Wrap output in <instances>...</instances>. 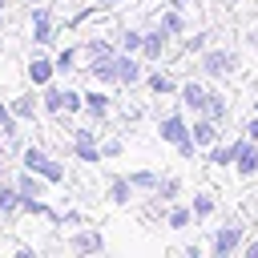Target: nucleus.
<instances>
[{"label": "nucleus", "mask_w": 258, "mask_h": 258, "mask_svg": "<svg viewBox=\"0 0 258 258\" xmlns=\"http://www.w3.org/2000/svg\"><path fill=\"white\" fill-rule=\"evenodd\" d=\"M109 198H113L117 206H125V202L133 198V181H125V177H117V181L109 185Z\"/></svg>", "instance_id": "15"}, {"label": "nucleus", "mask_w": 258, "mask_h": 258, "mask_svg": "<svg viewBox=\"0 0 258 258\" xmlns=\"http://www.w3.org/2000/svg\"><path fill=\"white\" fill-rule=\"evenodd\" d=\"M0 16H4V0H0Z\"/></svg>", "instance_id": "36"}, {"label": "nucleus", "mask_w": 258, "mask_h": 258, "mask_svg": "<svg viewBox=\"0 0 258 258\" xmlns=\"http://www.w3.org/2000/svg\"><path fill=\"white\" fill-rule=\"evenodd\" d=\"M28 4H40V0H28Z\"/></svg>", "instance_id": "37"}, {"label": "nucleus", "mask_w": 258, "mask_h": 258, "mask_svg": "<svg viewBox=\"0 0 258 258\" xmlns=\"http://www.w3.org/2000/svg\"><path fill=\"white\" fill-rule=\"evenodd\" d=\"M0 161H4V145H0Z\"/></svg>", "instance_id": "35"}, {"label": "nucleus", "mask_w": 258, "mask_h": 258, "mask_svg": "<svg viewBox=\"0 0 258 258\" xmlns=\"http://www.w3.org/2000/svg\"><path fill=\"white\" fill-rule=\"evenodd\" d=\"M161 28H165V36L169 32H181V16L177 12H161Z\"/></svg>", "instance_id": "22"}, {"label": "nucleus", "mask_w": 258, "mask_h": 258, "mask_svg": "<svg viewBox=\"0 0 258 258\" xmlns=\"http://www.w3.org/2000/svg\"><path fill=\"white\" fill-rule=\"evenodd\" d=\"M238 173H258V149L250 145V141H242V153H238Z\"/></svg>", "instance_id": "9"}, {"label": "nucleus", "mask_w": 258, "mask_h": 258, "mask_svg": "<svg viewBox=\"0 0 258 258\" xmlns=\"http://www.w3.org/2000/svg\"><path fill=\"white\" fill-rule=\"evenodd\" d=\"M157 129H161V137H165V141H173L185 157H194V149H198V145H194V137H189V129H185V121H181L177 113H173V117H165Z\"/></svg>", "instance_id": "2"}, {"label": "nucleus", "mask_w": 258, "mask_h": 258, "mask_svg": "<svg viewBox=\"0 0 258 258\" xmlns=\"http://www.w3.org/2000/svg\"><path fill=\"white\" fill-rule=\"evenodd\" d=\"M185 222H189V210H173V214H169V226H173V230H181Z\"/></svg>", "instance_id": "30"}, {"label": "nucleus", "mask_w": 258, "mask_h": 258, "mask_svg": "<svg viewBox=\"0 0 258 258\" xmlns=\"http://www.w3.org/2000/svg\"><path fill=\"white\" fill-rule=\"evenodd\" d=\"M157 194H161V198H173V194H177V177H165V181H157Z\"/></svg>", "instance_id": "29"}, {"label": "nucleus", "mask_w": 258, "mask_h": 258, "mask_svg": "<svg viewBox=\"0 0 258 258\" xmlns=\"http://www.w3.org/2000/svg\"><path fill=\"white\" fill-rule=\"evenodd\" d=\"M73 60H77V52H73V48H64V52L56 56V69H60V73H69V69H73Z\"/></svg>", "instance_id": "28"}, {"label": "nucleus", "mask_w": 258, "mask_h": 258, "mask_svg": "<svg viewBox=\"0 0 258 258\" xmlns=\"http://www.w3.org/2000/svg\"><path fill=\"white\" fill-rule=\"evenodd\" d=\"M64 109L73 113V109H81V93H73V89H64Z\"/></svg>", "instance_id": "31"}, {"label": "nucleus", "mask_w": 258, "mask_h": 258, "mask_svg": "<svg viewBox=\"0 0 258 258\" xmlns=\"http://www.w3.org/2000/svg\"><path fill=\"white\" fill-rule=\"evenodd\" d=\"M16 189H20V198H40V194H44V185H40V181L32 177V169L16 177Z\"/></svg>", "instance_id": "13"}, {"label": "nucleus", "mask_w": 258, "mask_h": 258, "mask_svg": "<svg viewBox=\"0 0 258 258\" xmlns=\"http://www.w3.org/2000/svg\"><path fill=\"white\" fill-rule=\"evenodd\" d=\"M238 153H242V141H234V145H218V149L210 153V161H214V165H230V161H238Z\"/></svg>", "instance_id": "12"}, {"label": "nucleus", "mask_w": 258, "mask_h": 258, "mask_svg": "<svg viewBox=\"0 0 258 258\" xmlns=\"http://www.w3.org/2000/svg\"><path fill=\"white\" fill-rule=\"evenodd\" d=\"M189 137H194V145H214L218 129H214V121H198V125L189 129Z\"/></svg>", "instance_id": "11"}, {"label": "nucleus", "mask_w": 258, "mask_h": 258, "mask_svg": "<svg viewBox=\"0 0 258 258\" xmlns=\"http://www.w3.org/2000/svg\"><path fill=\"white\" fill-rule=\"evenodd\" d=\"M149 89H153V93H173L177 85H173V77H165V73H153V77H149Z\"/></svg>", "instance_id": "18"}, {"label": "nucleus", "mask_w": 258, "mask_h": 258, "mask_svg": "<svg viewBox=\"0 0 258 258\" xmlns=\"http://www.w3.org/2000/svg\"><path fill=\"white\" fill-rule=\"evenodd\" d=\"M44 105H48L52 113H60V109H64V89H44Z\"/></svg>", "instance_id": "19"}, {"label": "nucleus", "mask_w": 258, "mask_h": 258, "mask_svg": "<svg viewBox=\"0 0 258 258\" xmlns=\"http://www.w3.org/2000/svg\"><path fill=\"white\" fill-rule=\"evenodd\" d=\"M12 113H16V117H32V113H36V101H32V97H20V101L12 105Z\"/></svg>", "instance_id": "23"}, {"label": "nucleus", "mask_w": 258, "mask_h": 258, "mask_svg": "<svg viewBox=\"0 0 258 258\" xmlns=\"http://www.w3.org/2000/svg\"><path fill=\"white\" fill-rule=\"evenodd\" d=\"M73 246L77 250H101L105 242H101V234H81V238H73Z\"/></svg>", "instance_id": "20"}, {"label": "nucleus", "mask_w": 258, "mask_h": 258, "mask_svg": "<svg viewBox=\"0 0 258 258\" xmlns=\"http://www.w3.org/2000/svg\"><path fill=\"white\" fill-rule=\"evenodd\" d=\"M117 81H121V85L141 81V64H137L133 56H117Z\"/></svg>", "instance_id": "8"}, {"label": "nucleus", "mask_w": 258, "mask_h": 258, "mask_svg": "<svg viewBox=\"0 0 258 258\" xmlns=\"http://www.w3.org/2000/svg\"><path fill=\"white\" fill-rule=\"evenodd\" d=\"M32 36H36L40 44H48V40H52V20H48V12H44V8H32Z\"/></svg>", "instance_id": "7"}, {"label": "nucleus", "mask_w": 258, "mask_h": 258, "mask_svg": "<svg viewBox=\"0 0 258 258\" xmlns=\"http://www.w3.org/2000/svg\"><path fill=\"white\" fill-rule=\"evenodd\" d=\"M12 117H16V113H12V109H4V105H0V133H8V137H12V133H16V121H12Z\"/></svg>", "instance_id": "24"}, {"label": "nucleus", "mask_w": 258, "mask_h": 258, "mask_svg": "<svg viewBox=\"0 0 258 258\" xmlns=\"http://www.w3.org/2000/svg\"><path fill=\"white\" fill-rule=\"evenodd\" d=\"M24 169H32V173H40L44 181H64V165H56L48 153H40L36 145H28L24 149Z\"/></svg>", "instance_id": "1"}, {"label": "nucleus", "mask_w": 258, "mask_h": 258, "mask_svg": "<svg viewBox=\"0 0 258 258\" xmlns=\"http://www.w3.org/2000/svg\"><path fill=\"white\" fill-rule=\"evenodd\" d=\"M202 69H206V73H214V77H222V73H230V69H234V52L214 48V52H206V56H202Z\"/></svg>", "instance_id": "4"}, {"label": "nucleus", "mask_w": 258, "mask_h": 258, "mask_svg": "<svg viewBox=\"0 0 258 258\" xmlns=\"http://www.w3.org/2000/svg\"><path fill=\"white\" fill-rule=\"evenodd\" d=\"M121 44H125V52H133V48H141V44H145V36H141V32H125V36H121Z\"/></svg>", "instance_id": "26"}, {"label": "nucleus", "mask_w": 258, "mask_h": 258, "mask_svg": "<svg viewBox=\"0 0 258 258\" xmlns=\"http://www.w3.org/2000/svg\"><path fill=\"white\" fill-rule=\"evenodd\" d=\"M85 105H89L93 117H101V113L109 109V97H105V93H85Z\"/></svg>", "instance_id": "16"}, {"label": "nucleus", "mask_w": 258, "mask_h": 258, "mask_svg": "<svg viewBox=\"0 0 258 258\" xmlns=\"http://www.w3.org/2000/svg\"><path fill=\"white\" fill-rule=\"evenodd\" d=\"M181 101H185L189 109H198V113H202V109L210 105V93H206L198 81H189V85H181Z\"/></svg>", "instance_id": "6"}, {"label": "nucleus", "mask_w": 258, "mask_h": 258, "mask_svg": "<svg viewBox=\"0 0 258 258\" xmlns=\"http://www.w3.org/2000/svg\"><path fill=\"white\" fill-rule=\"evenodd\" d=\"M141 48H145V56H149V60H157V56H161V48H165V28H157V32H149Z\"/></svg>", "instance_id": "14"}, {"label": "nucleus", "mask_w": 258, "mask_h": 258, "mask_svg": "<svg viewBox=\"0 0 258 258\" xmlns=\"http://www.w3.org/2000/svg\"><path fill=\"white\" fill-rule=\"evenodd\" d=\"M238 238H242V226H238V222L222 226V230L214 234V254H218V258H226V254H230V250L238 246Z\"/></svg>", "instance_id": "3"}, {"label": "nucleus", "mask_w": 258, "mask_h": 258, "mask_svg": "<svg viewBox=\"0 0 258 258\" xmlns=\"http://www.w3.org/2000/svg\"><path fill=\"white\" fill-rule=\"evenodd\" d=\"M52 60H44V56H32V64H28V77H32V85H44L48 77H52Z\"/></svg>", "instance_id": "10"}, {"label": "nucleus", "mask_w": 258, "mask_h": 258, "mask_svg": "<svg viewBox=\"0 0 258 258\" xmlns=\"http://www.w3.org/2000/svg\"><path fill=\"white\" fill-rule=\"evenodd\" d=\"M246 258H258V238H254V242L246 246Z\"/></svg>", "instance_id": "34"}, {"label": "nucleus", "mask_w": 258, "mask_h": 258, "mask_svg": "<svg viewBox=\"0 0 258 258\" xmlns=\"http://www.w3.org/2000/svg\"><path fill=\"white\" fill-rule=\"evenodd\" d=\"M246 137H250V141H258V117H254V121H246Z\"/></svg>", "instance_id": "33"}, {"label": "nucleus", "mask_w": 258, "mask_h": 258, "mask_svg": "<svg viewBox=\"0 0 258 258\" xmlns=\"http://www.w3.org/2000/svg\"><path fill=\"white\" fill-rule=\"evenodd\" d=\"M194 214H198V218L214 214V198H210V194H198V198H194Z\"/></svg>", "instance_id": "21"}, {"label": "nucleus", "mask_w": 258, "mask_h": 258, "mask_svg": "<svg viewBox=\"0 0 258 258\" xmlns=\"http://www.w3.org/2000/svg\"><path fill=\"white\" fill-rule=\"evenodd\" d=\"M0 210L4 214H16L20 210V189H0Z\"/></svg>", "instance_id": "17"}, {"label": "nucleus", "mask_w": 258, "mask_h": 258, "mask_svg": "<svg viewBox=\"0 0 258 258\" xmlns=\"http://www.w3.org/2000/svg\"><path fill=\"white\" fill-rule=\"evenodd\" d=\"M77 157L81 161H101V149H97V141H93V129H77Z\"/></svg>", "instance_id": "5"}, {"label": "nucleus", "mask_w": 258, "mask_h": 258, "mask_svg": "<svg viewBox=\"0 0 258 258\" xmlns=\"http://www.w3.org/2000/svg\"><path fill=\"white\" fill-rule=\"evenodd\" d=\"M129 181H133V189H137V185H141V189H157V177H153V173H133Z\"/></svg>", "instance_id": "25"}, {"label": "nucleus", "mask_w": 258, "mask_h": 258, "mask_svg": "<svg viewBox=\"0 0 258 258\" xmlns=\"http://www.w3.org/2000/svg\"><path fill=\"white\" fill-rule=\"evenodd\" d=\"M206 109H210V117H226V101H222L218 93H210V105H206Z\"/></svg>", "instance_id": "27"}, {"label": "nucleus", "mask_w": 258, "mask_h": 258, "mask_svg": "<svg viewBox=\"0 0 258 258\" xmlns=\"http://www.w3.org/2000/svg\"><path fill=\"white\" fill-rule=\"evenodd\" d=\"M226 4H234V0H226Z\"/></svg>", "instance_id": "38"}, {"label": "nucleus", "mask_w": 258, "mask_h": 258, "mask_svg": "<svg viewBox=\"0 0 258 258\" xmlns=\"http://www.w3.org/2000/svg\"><path fill=\"white\" fill-rule=\"evenodd\" d=\"M117 153H121V141H105L101 145V157H117Z\"/></svg>", "instance_id": "32"}]
</instances>
